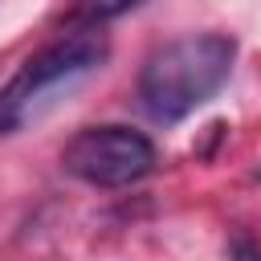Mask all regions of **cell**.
Segmentation results:
<instances>
[{
	"mask_svg": "<svg viewBox=\"0 0 261 261\" xmlns=\"http://www.w3.org/2000/svg\"><path fill=\"white\" fill-rule=\"evenodd\" d=\"M61 167L94 188H126L155 171V143L118 122L86 126L65 143Z\"/></svg>",
	"mask_w": 261,
	"mask_h": 261,
	"instance_id": "3",
	"label": "cell"
},
{
	"mask_svg": "<svg viewBox=\"0 0 261 261\" xmlns=\"http://www.w3.org/2000/svg\"><path fill=\"white\" fill-rule=\"evenodd\" d=\"M237 41L224 33H188L159 45L139 73V102L155 122H179L204 106L232 73Z\"/></svg>",
	"mask_w": 261,
	"mask_h": 261,
	"instance_id": "2",
	"label": "cell"
},
{
	"mask_svg": "<svg viewBox=\"0 0 261 261\" xmlns=\"http://www.w3.org/2000/svg\"><path fill=\"white\" fill-rule=\"evenodd\" d=\"M110 57V41L102 24L69 29L45 49H37L4 86H0V135H16L41 114H49L61 98L86 86Z\"/></svg>",
	"mask_w": 261,
	"mask_h": 261,
	"instance_id": "1",
	"label": "cell"
},
{
	"mask_svg": "<svg viewBox=\"0 0 261 261\" xmlns=\"http://www.w3.org/2000/svg\"><path fill=\"white\" fill-rule=\"evenodd\" d=\"M228 257H232V261H261V245H257L253 237H232Z\"/></svg>",
	"mask_w": 261,
	"mask_h": 261,
	"instance_id": "4",
	"label": "cell"
}]
</instances>
